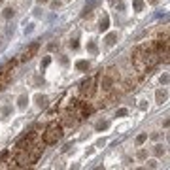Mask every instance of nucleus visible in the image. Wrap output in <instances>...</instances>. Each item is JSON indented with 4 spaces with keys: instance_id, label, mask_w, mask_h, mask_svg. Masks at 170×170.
Wrapping results in <instances>:
<instances>
[{
    "instance_id": "nucleus-25",
    "label": "nucleus",
    "mask_w": 170,
    "mask_h": 170,
    "mask_svg": "<svg viewBox=\"0 0 170 170\" xmlns=\"http://www.w3.org/2000/svg\"><path fill=\"white\" fill-rule=\"evenodd\" d=\"M148 165L151 166V168H155V166H157V161H148Z\"/></svg>"
},
{
    "instance_id": "nucleus-23",
    "label": "nucleus",
    "mask_w": 170,
    "mask_h": 170,
    "mask_svg": "<svg viewBox=\"0 0 170 170\" xmlns=\"http://www.w3.org/2000/svg\"><path fill=\"white\" fill-rule=\"evenodd\" d=\"M9 112H11V108H4V110H2V115H8Z\"/></svg>"
},
{
    "instance_id": "nucleus-22",
    "label": "nucleus",
    "mask_w": 170,
    "mask_h": 170,
    "mask_svg": "<svg viewBox=\"0 0 170 170\" xmlns=\"http://www.w3.org/2000/svg\"><path fill=\"white\" fill-rule=\"evenodd\" d=\"M59 6H61V2H57V0H55V2H51V8H53V9H57Z\"/></svg>"
},
{
    "instance_id": "nucleus-26",
    "label": "nucleus",
    "mask_w": 170,
    "mask_h": 170,
    "mask_svg": "<svg viewBox=\"0 0 170 170\" xmlns=\"http://www.w3.org/2000/svg\"><path fill=\"white\" fill-rule=\"evenodd\" d=\"M49 0H38V4H47Z\"/></svg>"
},
{
    "instance_id": "nucleus-11",
    "label": "nucleus",
    "mask_w": 170,
    "mask_h": 170,
    "mask_svg": "<svg viewBox=\"0 0 170 170\" xmlns=\"http://www.w3.org/2000/svg\"><path fill=\"white\" fill-rule=\"evenodd\" d=\"M165 151H166L165 146H161V144H159V146H155V149H153V153H155V155H163Z\"/></svg>"
},
{
    "instance_id": "nucleus-14",
    "label": "nucleus",
    "mask_w": 170,
    "mask_h": 170,
    "mask_svg": "<svg viewBox=\"0 0 170 170\" xmlns=\"http://www.w3.org/2000/svg\"><path fill=\"white\" fill-rule=\"evenodd\" d=\"M146 140H148V134H146V132H144V134H140L138 138H136V144H138V146H142V144L146 142Z\"/></svg>"
},
{
    "instance_id": "nucleus-1",
    "label": "nucleus",
    "mask_w": 170,
    "mask_h": 170,
    "mask_svg": "<svg viewBox=\"0 0 170 170\" xmlns=\"http://www.w3.org/2000/svg\"><path fill=\"white\" fill-rule=\"evenodd\" d=\"M63 138V125L61 123H49L45 132H42V142L45 146H53Z\"/></svg>"
},
{
    "instance_id": "nucleus-4",
    "label": "nucleus",
    "mask_w": 170,
    "mask_h": 170,
    "mask_svg": "<svg viewBox=\"0 0 170 170\" xmlns=\"http://www.w3.org/2000/svg\"><path fill=\"white\" fill-rule=\"evenodd\" d=\"M155 98H157V102H159V104H163L166 100V91L159 89V91H157V94H155Z\"/></svg>"
},
{
    "instance_id": "nucleus-28",
    "label": "nucleus",
    "mask_w": 170,
    "mask_h": 170,
    "mask_svg": "<svg viewBox=\"0 0 170 170\" xmlns=\"http://www.w3.org/2000/svg\"><path fill=\"white\" fill-rule=\"evenodd\" d=\"M0 4H2V0H0Z\"/></svg>"
},
{
    "instance_id": "nucleus-7",
    "label": "nucleus",
    "mask_w": 170,
    "mask_h": 170,
    "mask_svg": "<svg viewBox=\"0 0 170 170\" xmlns=\"http://www.w3.org/2000/svg\"><path fill=\"white\" fill-rule=\"evenodd\" d=\"M94 6H96V0H93V2H89V4L85 6V9H83V17H85L87 13H91V9H93Z\"/></svg>"
},
{
    "instance_id": "nucleus-29",
    "label": "nucleus",
    "mask_w": 170,
    "mask_h": 170,
    "mask_svg": "<svg viewBox=\"0 0 170 170\" xmlns=\"http://www.w3.org/2000/svg\"><path fill=\"white\" fill-rule=\"evenodd\" d=\"M110 2H113V0H110Z\"/></svg>"
},
{
    "instance_id": "nucleus-18",
    "label": "nucleus",
    "mask_w": 170,
    "mask_h": 170,
    "mask_svg": "<svg viewBox=\"0 0 170 170\" xmlns=\"http://www.w3.org/2000/svg\"><path fill=\"white\" fill-rule=\"evenodd\" d=\"M8 155H9V151H2V153H0V163L6 161V159H8Z\"/></svg>"
},
{
    "instance_id": "nucleus-21",
    "label": "nucleus",
    "mask_w": 170,
    "mask_h": 170,
    "mask_svg": "<svg viewBox=\"0 0 170 170\" xmlns=\"http://www.w3.org/2000/svg\"><path fill=\"white\" fill-rule=\"evenodd\" d=\"M78 45H80V44H78V40H72L70 42V47H72V49H78Z\"/></svg>"
},
{
    "instance_id": "nucleus-13",
    "label": "nucleus",
    "mask_w": 170,
    "mask_h": 170,
    "mask_svg": "<svg viewBox=\"0 0 170 170\" xmlns=\"http://www.w3.org/2000/svg\"><path fill=\"white\" fill-rule=\"evenodd\" d=\"M108 129V121H100L96 123V130H106Z\"/></svg>"
},
{
    "instance_id": "nucleus-5",
    "label": "nucleus",
    "mask_w": 170,
    "mask_h": 170,
    "mask_svg": "<svg viewBox=\"0 0 170 170\" xmlns=\"http://www.w3.org/2000/svg\"><path fill=\"white\" fill-rule=\"evenodd\" d=\"M108 27H110V17H108V15H102V19H100V30H106Z\"/></svg>"
},
{
    "instance_id": "nucleus-20",
    "label": "nucleus",
    "mask_w": 170,
    "mask_h": 170,
    "mask_svg": "<svg viewBox=\"0 0 170 170\" xmlns=\"http://www.w3.org/2000/svg\"><path fill=\"white\" fill-rule=\"evenodd\" d=\"M146 155H148V153H146V149H140V151H138V157H140V159H146Z\"/></svg>"
},
{
    "instance_id": "nucleus-16",
    "label": "nucleus",
    "mask_w": 170,
    "mask_h": 170,
    "mask_svg": "<svg viewBox=\"0 0 170 170\" xmlns=\"http://www.w3.org/2000/svg\"><path fill=\"white\" fill-rule=\"evenodd\" d=\"M28 104V98L27 96H21V98H19V108H25Z\"/></svg>"
},
{
    "instance_id": "nucleus-3",
    "label": "nucleus",
    "mask_w": 170,
    "mask_h": 170,
    "mask_svg": "<svg viewBox=\"0 0 170 170\" xmlns=\"http://www.w3.org/2000/svg\"><path fill=\"white\" fill-rule=\"evenodd\" d=\"M38 47H40L38 44H32L30 47H28V49L25 51V53H23V57H21V59H23V61H30V59H32V57L36 55V51H38Z\"/></svg>"
},
{
    "instance_id": "nucleus-9",
    "label": "nucleus",
    "mask_w": 170,
    "mask_h": 170,
    "mask_svg": "<svg viewBox=\"0 0 170 170\" xmlns=\"http://www.w3.org/2000/svg\"><path fill=\"white\" fill-rule=\"evenodd\" d=\"M13 13H15V9H13V8H6L2 15H4L6 19H9V17H13Z\"/></svg>"
},
{
    "instance_id": "nucleus-6",
    "label": "nucleus",
    "mask_w": 170,
    "mask_h": 170,
    "mask_svg": "<svg viewBox=\"0 0 170 170\" xmlns=\"http://www.w3.org/2000/svg\"><path fill=\"white\" fill-rule=\"evenodd\" d=\"M117 40V32H112V34H108L106 36V45H113Z\"/></svg>"
},
{
    "instance_id": "nucleus-17",
    "label": "nucleus",
    "mask_w": 170,
    "mask_h": 170,
    "mask_svg": "<svg viewBox=\"0 0 170 170\" xmlns=\"http://www.w3.org/2000/svg\"><path fill=\"white\" fill-rule=\"evenodd\" d=\"M125 115H127V110H125V108L117 110V117H125Z\"/></svg>"
},
{
    "instance_id": "nucleus-15",
    "label": "nucleus",
    "mask_w": 170,
    "mask_h": 170,
    "mask_svg": "<svg viewBox=\"0 0 170 170\" xmlns=\"http://www.w3.org/2000/svg\"><path fill=\"white\" fill-rule=\"evenodd\" d=\"M87 49H89L91 53H96V44H94V42H89V44H87Z\"/></svg>"
},
{
    "instance_id": "nucleus-24",
    "label": "nucleus",
    "mask_w": 170,
    "mask_h": 170,
    "mask_svg": "<svg viewBox=\"0 0 170 170\" xmlns=\"http://www.w3.org/2000/svg\"><path fill=\"white\" fill-rule=\"evenodd\" d=\"M161 83H165V85L168 83V76H163V78H161Z\"/></svg>"
},
{
    "instance_id": "nucleus-2",
    "label": "nucleus",
    "mask_w": 170,
    "mask_h": 170,
    "mask_svg": "<svg viewBox=\"0 0 170 170\" xmlns=\"http://www.w3.org/2000/svg\"><path fill=\"white\" fill-rule=\"evenodd\" d=\"M98 78H100V74L98 76H93V78H87V80H83L81 81V85H80V98L81 100H87V98H91L94 93H96V87H98Z\"/></svg>"
},
{
    "instance_id": "nucleus-27",
    "label": "nucleus",
    "mask_w": 170,
    "mask_h": 170,
    "mask_svg": "<svg viewBox=\"0 0 170 170\" xmlns=\"http://www.w3.org/2000/svg\"><path fill=\"white\" fill-rule=\"evenodd\" d=\"M149 2H151V4H157V2H159V0H149Z\"/></svg>"
},
{
    "instance_id": "nucleus-8",
    "label": "nucleus",
    "mask_w": 170,
    "mask_h": 170,
    "mask_svg": "<svg viewBox=\"0 0 170 170\" xmlns=\"http://www.w3.org/2000/svg\"><path fill=\"white\" fill-rule=\"evenodd\" d=\"M76 68L78 70H87V68H89V63H87V61H78Z\"/></svg>"
},
{
    "instance_id": "nucleus-12",
    "label": "nucleus",
    "mask_w": 170,
    "mask_h": 170,
    "mask_svg": "<svg viewBox=\"0 0 170 170\" xmlns=\"http://www.w3.org/2000/svg\"><path fill=\"white\" fill-rule=\"evenodd\" d=\"M36 100H38V106H45V104H47V98H45V96H42V94H38V96H36Z\"/></svg>"
},
{
    "instance_id": "nucleus-10",
    "label": "nucleus",
    "mask_w": 170,
    "mask_h": 170,
    "mask_svg": "<svg viewBox=\"0 0 170 170\" xmlns=\"http://www.w3.org/2000/svg\"><path fill=\"white\" fill-rule=\"evenodd\" d=\"M132 6H134L136 11H142V8H144V0H134V2H132Z\"/></svg>"
},
{
    "instance_id": "nucleus-19",
    "label": "nucleus",
    "mask_w": 170,
    "mask_h": 170,
    "mask_svg": "<svg viewBox=\"0 0 170 170\" xmlns=\"http://www.w3.org/2000/svg\"><path fill=\"white\" fill-rule=\"evenodd\" d=\"M49 63H51V57H45L44 61H42V66H47Z\"/></svg>"
}]
</instances>
